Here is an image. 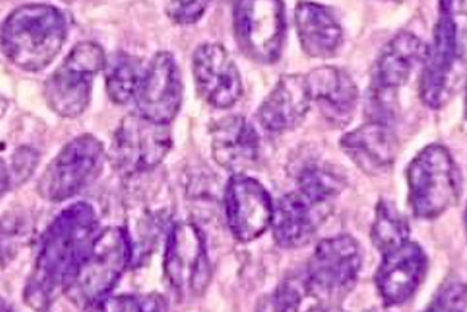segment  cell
<instances>
[{
	"label": "cell",
	"mask_w": 467,
	"mask_h": 312,
	"mask_svg": "<svg viewBox=\"0 0 467 312\" xmlns=\"http://www.w3.org/2000/svg\"><path fill=\"white\" fill-rule=\"evenodd\" d=\"M275 203L265 186L245 173H234L224 190V214L234 238L253 242L270 229Z\"/></svg>",
	"instance_id": "4fadbf2b"
},
{
	"label": "cell",
	"mask_w": 467,
	"mask_h": 312,
	"mask_svg": "<svg viewBox=\"0 0 467 312\" xmlns=\"http://www.w3.org/2000/svg\"><path fill=\"white\" fill-rule=\"evenodd\" d=\"M106 161L103 144L89 134L67 142L38 181V193L50 203L75 197L100 175Z\"/></svg>",
	"instance_id": "30bf717a"
},
{
	"label": "cell",
	"mask_w": 467,
	"mask_h": 312,
	"mask_svg": "<svg viewBox=\"0 0 467 312\" xmlns=\"http://www.w3.org/2000/svg\"><path fill=\"white\" fill-rule=\"evenodd\" d=\"M330 214L331 205L317 204L299 191L285 193L273 208L271 227L275 244L285 249L308 245Z\"/></svg>",
	"instance_id": "ac0fdd59"
},
{
	"label": "cell",
	"mask_w": 467,
	"mask_h": 312,
	"mask_svg": "<svg viewBox=\"0 0 467 312\" xmlns=\"http://www.w3.org/2000/svg\"><path fill=\"white\" fill-rule=\"evenodd\" d=\"M12 311L11 305L5 301L4 297H0V312Z\"/></svg>",
	"instance_id": "d6a6232c"
},
{
	"label": "cell",
	"mask_w": 467,
	"mask_h": 312,
	"mask_svg": "<svg viewBox=\"0 0 467 312\" xmlns=\"http://www.w3.org/2000/svg\"><path fill=\"white\" fill-rule=\"evenodd\" d=\"M305 75H283L261 103L256 116L261 127L273 134L296 130L311 109Z\"/></svg>",
	"instance_id": "ffe728a7"
},
{
	"label": "cell",
	"mask_w": 467,
	"mask_h": 312,
	"mask_svg": "<svg viewBox=\"0 0 467 312\" xmlns=\"http://www.w3.org/2000/svg\"><path fill=\"white\" fill-rule=\"evenodd\" d=\"M410 226L396 203L389 198H379L375 207L374 224L371 229V242L379 254L397 248L409 241Z\"/></svg>",
	"instance_id": "d4e9b609"
},
{
	"label": "cell",
	"mask_w": 467,
	"mask_h": 312,
	"mask_svg": "<svg viewBox=\"0 0 467 312\" xmlns=\"http://www.w3.org/2000/svg\"><path fill=\"white\" fill-rule=\"evenodd\" d=\"M104 65L106 55L100 45L81 41L75 46L46 81L45 99L48 108L67 120L86 112L94 78L103 71Z\"/></svg>",
	"instance_id": "52a82bcc"
},
{
	"label": "cell",
	"mask_w": 467,
	"mask_h": 312,
	"mask_svg": "<svg viewBox=\"0 0 467 312\" xmlns=\"http://www.w3.org/2000/svg\"><path fill=\"white\" fill-rule=\"evenodd\" d=\"M182 97V75L178 62L171 53H157L145 65L134 100L137 113L152 122L171 125L181 110Z\"/></svg>",
	"instance_id": "5bb4252c"
},
{
	"label": "cell",
	"mask_w": 467,
	"mask_h": 312,
	"mask_svg": "<svg viewBox=\"0 0 467 312\" xmlns=\"http://www.w3.org/2000/svg\"><path fill=\"white\" fill-rule=\"evenodd\" d=\"M28 236V224L16 214H8L0 222V263L6 265L16 258Z\"/></svg>",
	"instance_id": "484cf974"
},
{
	"label": "cell",
	"mask_w": 467,
	"mask_h": 312,
	"mask_svg": "<svg viewBox=\"0 0 467 312\" xmlns=\"http://www.w3.org/2000/svg\"><path fill=\"white\" fill-rule=\"evenodd\" d=\"M99 229L96 210L88 203H75L59 213L41 238L33 273L24 299L34 309H47L64 294L82 256Z\"/></svg>",
	"instance_id": "6da1fadb"
},
{
	"label": "cell",
	"mask_w": 467,
	"mask_h": 312,
	"mask_svg": "<svg viewBox=\"0 0 467 312\" xmlns=\"http://www.w3.org/2000/svg\"><path fill=\"white\" fill-rule=\"evenodd\" d=\"M375 286L382 304L397 307L412 299L428 272V255L418 242H404L397 248L381 254Z\"/></svg>",
	"instance_id": "9a60e30c"
},
{
	"label": "cell",
	"mask_w": 467,
	"mask_h": 312,
	"mask_svg": "<svg viewBox=\"0 0 467 312\" xmlns=\"http://www.w3.org/2000/svg\"><path fill=\"white\" fill-rule=\"evenodd\" d=\"M100 311H123V312H156L166 311L167 301L161 295H118L109 296L99 305Z\"/></svg>",
	"instance_id": "83f0119b"
},
{
	"label": "cell",
	"mask_w": 467,
	"mask_h": 312,
	"mask_svg": "<svg viewBox=\"0 0 467 312\" xmlns=\"http://www.w3.org/2000/svg\"><path fill=\"white\" fill-rule=\"evenodd\" d=\"M406 181L413 216L434 220L457 205L462 197V172L451 152L441 144H431L416 154Z\"/></svg>",
	"instance_id": "5b68a950"
},
{
	"label": "cell",
	"mask_w": 467,
	"mask_h": 312,
	"mask_svg": "<svg viewBox=\"0 0 467 312\" xmlns=\"http://www.w3.org/2000/svg\"><path fill=\"white\" fill-rule=\"evenodd\" d=\"M67 37V16L47 4L23 5L0 26V47L5 57L28 72L43 71L52 64Z\"/></svg>",
	"instance_id": "3957f363"
},
{
	"label": "cell",
	"mask_w": 467,
	"mask_h": 312,
	"mask_svg": "<svg viewBox=\"0 0 467 312\" xmlns=\"http://www.w3.org/2000/svg\"><path fill=\"white\" fill-rule=\"evenodd\" d=\"M466 0H440L432 45L420 77V100L441 109L459 93L466 78Z\"/></svg>",
	"instance_id": "7a4b0ae2"
},
{
	"label": "cell",
	"mask_w": 467,
	"mask_h": 312,
	"mask_svg": "<svg viewBox=\"0 0 467 312\" xmlns=\"http://www.w3.org/2000/svg\"><path fill=\"white\" fill-rule=\"evenodd\" d=\"M312 103L337 127H345L352 120L359 101L357 82L337 67H321L305 75Z\"/></svg>",
	"instance_id": "44dd1931"
},
{
	"label": "cell",
	"mask_w": 467,
	"mask_h": 312,
	"mask_svg": "<svg viewBox=\"0 0 467 312\" xmlns=\"http://www.w3.org/2000/svg\"><path fill=\"white\" fill-rule=\"evenodd\" d=\"M427 311H466L464 283L456 277L445 280L432 297V301L428 304Z\"/></svg>",
	"instance_id": "f1b7e54d"
},
{
	"label": "cell",
	"mask_w": 467,
	"mask_h": 312,
	"mask_svg": "<svg viewBox=\"0 0 467 312\" xmlns=\"http://www.w3.org/2000/svg\"><path fill=\"white\" fill-rule=\"evenodd\" d=\"M9 188H11V175L6 163L0 159V200L5 197V193L8 192Z\"/></svg>",
	"instance_id": "4dcf8cb0"
},
{
	"label": "cell",
	"mask_w": 467,
	"mask_h": 312,
	"mask_svg": "<svg viewBox=\"0 0 467 312\" xmlns=\"http://www.w3.org/2000/svg\"><path fill=\"white\" fill-rule=\"evenodd\" d=\"M8 100L5 99V97L0 96V120L4 118L5 113H6V110H8Z\"/></svg>",
	"instance_id": "1f68e13d"
},
{
	"label": "cell",
	"mask_w": 467,
	"mask_h": 312,
	"mask_svg": "<svg viewBox=\"0 0 467 312\" xmlns=\"http://www.w3.org/2000/svg\"><path fill=\"white\" fill-rule=\"evenodd\" d=\"M295 23L302 50L308 57L330 59L337 55L345 33L330 8L311 0H302L297 5Z\"/></svg>",
	"instance_id": "7402d4cb"
},
{
	"label": "cell",
	"mask_w": 467,
	"mask_h": 312,
	"mask_svg": "<svg viewBox=\"0 0 467 312\" xmlns=\"http://www.w3.org/2000/svg\"><path fill=\"white\" fill-rule=\"evenodd\" d=\"M222 2H234V0H222Z\"/></svg>",
	"instance_id": "836d02e7"
},
{
	"label": "cell",
	"mask_w": 467,
	"mask_h": 312,
	"mask_svg": "<svg viewBox=\"0 0 467 312\" xmlns=\"http://www.w3.org/2000/svg\"><path fill=\"white\" fill-rule=\"evenodd\" d=\"M192 74L198 94L213 108H232L242 97L238 67L222 45L198 46L192 57Z\"/></svg>",
	"instance_id": "2e32d148"
},
{
	"label": "cell",
	"mask_w": 467,
	"mask_h": 312,
	"mask_svg": "<svg viewBox=\"0 0 467 312\" xmlns=\"http://www.w3.org/2000/svg\"><path fill=\"white\" fill-rule=\"evenodd\" d=\"M308 296L304 273L285 277L270 297L273 311H297Z\"/></svg>",
	"instance_id": "4316f807"
},
{
	"label": "cell",
	"mask_w": 467,
	"mask_h": 312,
	"mask_svg": "<svg viewBox=\"0 0 467 312\" xmlns=\"http://www.w3.org/2000/svg\"><path fill=\"white\" fill-rule=\"evenodd\" d=\"M210 135L213 159L232 173H245L260 159V135L244 116L232 115L217 120Z\"/></svg>",
	"instance_id": "d6986e66"
},
{
	"label": "cell",
	"mask_w": 467,
	"mask_h": 312,
	"mask_svg": "<svg viewBox=\"0 0 467 312\" xmlns=\"http://www.w3.org/2000/svg\"><path fill=\"white\" fill-rule=\"evenodd\" d=\"M340 149L368 175H381L393 168L400 141L389 120H369L340 138Z\"/></svg>",
	"instance_id": "e0dca14e"
},
{
	"label": "cell",
	"mask_w": 467,
	"mask_h": 312,
	"mask_svg": "<svg viewBox=\"0 0 467 312\" xmlns=\"http://www.w3.org/2000/svg\"><path fill=\"white\" fill-rule=\"evenodd\" d=\"M362 265L364 251L350 234L323 239L305 268L308 296L324 309H338L357 285Z\"/></svg>",
	"instance_id": "8992f818"
},
{
	"label": "cell",
	"mask_w": 467,
	"mask_h": 312,
	"mask_svg": "<svg viewBox=\"0 0 467 312\" xmlns=\"http://www.w3.org/2000/svg\"><path fill=\"white\" fill-rule=\"evenodd\" d=\"M234 37L242 52L258 64L280 59L285 38L283 0H234Z\"/></svg>",
	"instance_id": "7c38bea8"
},
{
	"label": "cell",
	"mask_w": 467,
	"mask_h": 312,
	"mask_svg": "<svg viewBox=\"0 0 467 312\" xmlns=\"http://www.w3.org/2000/svg\"><path fill=\"white\" fill-rule=\"evenodd\" d=\"M428 46L409 31L396 34L382 47L372 69L371 120H393L394 97L412 78L413 72L423 65Z\"/></svg>",
	"instance_id": "ba28073f"
},
{
	"label": "cell",
	"mask_w": 467,
	"mask_h": 312,
	"mask_svg": "<svg viewBox=\"0 0 467 312\" xmlns=\"http://www.w3.org/2000/svg\"><path fill=\"white\" fill-rule=\"evenodd\" d=\"M173 145L169 125L145 120L140 113L125 116L113 135L110 161L125 176L154 171L163 163Z\"/></svg>",
	"instance_id": "8fae6325"
},
{
	"label": "cell",
	"mask_w": 467,
	"mask_h": 312,
	"mask_svg": "<svg viewBox=\"0 0 467 312\" xmlns=\"http://www.w3.org/2000/svg\"><path fill=\"white\" fill-rule=\"evenodd\" d=\"M164 276L171 289L182 299L202 296L212 282L204 234L197 224L178 222L167 234Z\"/></svg>",
	"instance_id": "9c48e42d"
},
{
	"label": "cell",
	"mask_w": 467,
	"mask_h": 312,
	"mask_svg": "<svg viewBox=\"0 0 467 312\" xmlns=\"http://www.w3.org/2000/svg\"><path fill=\"white\" fill-rule=\"evenodd\" d=\"M132 261V242L125 227H106L91 242L64 294L82 309H97L110 296Z\"/></svg>",
	"instance_id": "277c9868"
},
{
	"label": "cell",
	"mask_w": 467,
	"mask_h": 312,
	"mask_svg": "<svg viewBox=\"0 0 467 312\" xmlns=\"http://www.w3.org/2000/svg\"><path fill=\"white\" fill-rule=\"evenodd\" d=\"M297 191L317 204L331 205L348 185L346 176L326 161H306L296 173Z\"/></svg>",
	"instance_id": "603a6c76"
},
{
	"label": "cell",
	"mask_w": 467,
	"mask_h": 312,
	"mask_svg": "<svg viewBox=\"0 0 467 312\" xmlns=\"http://www.w3.org/2000/svg\"><path fill=\"white\" fill-rule=\"evenodd\" d=\"M208 4L210 0H171L167 16L178 26H192L204 16Z\"/></svg>",
	"instance_id": "f546056e"
},
{
	"label": "cell",
	"mask_w": 467,
	"mask_h": 312,
	"mask_svg": "<svg viewBox=\"0 0 467 312\" xmlns=\"http://www.w3.org/2000/svg\"><path fill=\"white\" fill-rule=\"evenodd\" d=\"M104 71L106 87L111 100L122 106L132 103L145 71L142 60L130 53L118 52L106 60Z\"/></svg>",
	"instance_id": "cb8c5ba5"
}]
</instances>
